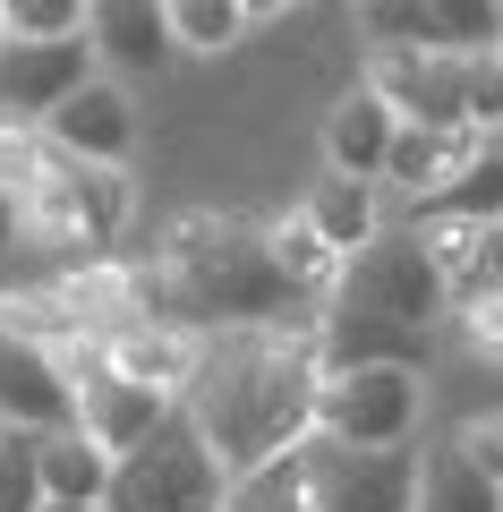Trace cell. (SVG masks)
Listing matches in <instances>:
<instances>
[{
	"mask_svg": "<svg viewBox=\"0 0 503 512\" xmlns=\"http://www.w3.org/2000/svg\"><path fill=\"white\" fill-rule=\"evenodd\" d=\"M299 205L316 214V231L333 239L342 256H359L376 231H393V222H401V214H393V188H384V180H367V171H333V163H324V180L307 188Z\"/></svg>",
	"mask_w": 503,
	"mask_h": 512,
	"instance_id": "16",
	"label": "cell"
},
{
	"mask_svg": "<svg viewBox=\"0 0 503 512\" xmlns=\"http://www.w3.org/2000/svg\"><path fill=\"white\" fill-rule=\"evenodd\" d=\"M43 137H52L60 154H86V163H128V154H137V94H128V77L94 69L86 86L43 120Z\"/></svg>",
	"mask_w": 503,
	"mask_h": 512,
	"instance_id": "11",
	"label": "cell"
},
{
	"mask_svg": "<svg viewBox=\"0 0 503 512\" xmlns=\"http://www.w3.org/2000/svg\"><path fill=\"white\" fill-rule=\"evenodd\" d=\"M103 69L86 35H9L0 43V120H52L86 77Z\"/></svg>",
	"mask_w": 503,
	"mask_h": 512,
	"instance_id": "10",
	"label": "cell"
},
{
	"mask_svg": "<svg viewBox=\"0 0 503 512\" xmlns=\"http://www.w3.org/2000/svg\"><path fill=\"white\" fill-rule=\"evenodd\" d=\"M52 487H43V427H9L0 436V512H43Z\"/></svg>",
	"mask_w": 503,
	"mask_h": 512,
	"instance_id": "24",
	"label": "cell"
},
{
	"mask_svg": "<svg viewBox=\"0 0 503 512\" xmlns=\"http://www.w3.org/2000/svg\"><path fill=\"white\" fill-rule=\"evenodd\" d=\"M222 512H316V478H307V444L273 453L265 470H239Z\"/></svg>",
	"mask_w": 503,
	"mask_h": 512,
	"instance_id": "23",
	"label": "cell"
},
{
	"mask_svg": "<svg viewBox=\"0 0 503 512\" xmlns=\"http://www.w3.org/2000/svg\"><path fill=\"white\" fill-rule=\"evenodd\" d=\"M478 274H495V282H503V214L486 222V265H478Z\"/></svg>",
	"mask_w": 503,
	"mask_h": 512,
	"instance_id": "30",
	"label": "cell"
},
{
	"mask_svg": "<svg viewBox=\"0 0 503 512\" xmlns=\"http://www.w3.org/2000/svg\"><path fill=\"white\" fill-rule=\"evenodd\" d=\"M452 333H461L469 359H503V282L495 274H478V282L452 291Z\"/></svg>",
	"mask_w": 503,
	"mask_h": 512,
	"instance_id": "25",
	"label": "cell"
},
{
	"mask_svg": "<svg viewBox=\"0 0 503 512\" xmlns=\"http://www.w3.org/2000/svg\"><path fill=\"white\" fill-rule=\"evenodd\" d=\"M18 248H26V205H18V188H0V274L18 265Z\"/></svg>",
	"mask_w": 503,
	"mask_h": 512,
	"instance_id": "29",
	"label": "cell"
},
{
	"mask_svg": "<svg viewBox=\"0 0 503 512\" xmlns=\"http://www.w3.org/2000/svg\"><path fill=\"white\" fill-rule=\"evenodd\" d=\"M427 26L444 52H495L503 43V0H427Z\"/></svg>",
	"mask_w": 503,
	"mask_h": 512,
	"instance_id": "26",
	"label": "cell"
},
{
	"mask_svg": "<svg viewBox=\"0 0 503 512\" xmlns=\"http://www.w3.org/2000/svg\"><path fill=\"white\" fill-rule=\"evenodd\" d=\"M103 359L120 367V376L162 384V393L188 402V384H197V367H205V325H188V316H137V325L103 333Z\"/></svg>",
	"mask_w": 503,
	"mask_h": 512,
	"instance_id": "13",
	"label": "cell"
},
{
	"mask_svg": "<svg viewBox=\"0 0 503 512\" xmlns=\"http://www.w3.org/2000/svg\"><path fill=\"white\" fill-rule=\"evenodd\" d=\"M452 444H461L486 478H503V410H469V419L452 427Z\"/></svg>",
	"mask_w": 503,
	"mask_h": 512,
	"instance_id": "28",
	"label": "cell"
},
{
	"mask_svg": "<svg viewBox=\"0 0 503 512\" xmlns=\"http://www.w3.org/2000/svg\"><path fill=\"white\" fill-rule=\"evenodd\" d=\"M86 43L94 60H103L111 77H162L171 60H180V43H171V18H162V0H94L86 9Z\"/></svg>",
	"mask_w": 503,
	"mask_h": 512,
	"instance_id": "14",
	"label": "cell"
},
{
	"mask_svg": "<svg viewBox=\"0 0 503 512\" xmlns=\"http://www.w3.org/2000/svg\"><path fill=\"white\" fill-rule=\"evenodd\" d=\"M0 333H26V342H43V350L94 342L86 316H77V299H69V282H60V265L35 274V282H0Z\"/></svg>",
	"mask_w": 503,
	"mask_h": 512,
	"instance_id": "17",
	"label": "cell"
},
{
	"mask_svg": "<svg viewBox=\"0 0 503 512\" xmlns=\"http://www.w3.org/2000/svg\"><path fill=\"white\" fill-rule=\"evenodd\" d=\"M9 9V35H86L94 0H0Z\"/></svg>",
	"mask_w": 503,
	"mask_h": 512,
	"instance_id": "27",
	"label": "cell"
},
{
	"mask_svg": "<svg viewBox=\"0 0 503 512\" xmlns=\"http://www.w3.org/2000/svg\"><path fill=\"white\" fill-rule=\"evenodd\" d=\"M26 248L52 265H86V256H120L128 214H137V180L128 163H86V154H43L35 188H26Z\"/></svg>",
	"mask_w": 503,
	"mask_h": 512,
	"instance_id": "4",
	"label": "cell"
},
{
	"mask_svg": "<svg viewBox=\"0 0 503 512\" xmlns=\"http://www.w3.org/2000/svg\"><path fill=\"white\" fill-rule=\"evenodd\" d=\"M393 137H401V103H384L367 77L350 94H333V111H324V163H333V171H367V180H384Z\"/></svg>",
	"mask_w": 503,
	"mask_h": 512,
	"instance_id": "15",
	"label": "cell"
},
{
	"mask_svg": "<svg viewBox=\"0 0 503 512\" xmlns=\"http://www.w3.org/2000/svg\"><path fill=\"white\" fill-rule=\"evenodd\" d=\"M0 43H9V9H0Z\"/></svg>",
	"mask_w": 503,
	"mask_h": 512,
	"instance_id": "33",
	"label": "cell"
},
{
	"mask_svg": "<svg viewBox=\"0 0 503 512\" xmlns=\"http://www.w3.org/2000/svg\"><path fill=\"white\" fill-rule=\"evenodd\" d=\"M222 495H231V470L214 461V444L188 419V402L137 453H120V470H111V512H222Z\"/></svg>",
	"mask_w": 503,
	"mask_h": 512,
	"instance_id": "5",
	"label": "cell"
},
{
	"mask_svg": "<svg viewBox=\"0 0 503 512\" xmlns=\"http://www.w3.org/2000/svg\"><path fill=\"white\" fill-rule=\"evenodd\" d=\"M427 419V367L410 359H350L324 376V410L316 427L342 444H418Z\"/></svg>",
	"mask_w": 503,
	"mask_h": 512,
	"instance_id": "6",
	"label": "cell"
},
{
	"mask_svg": "<svg viewBox=\"0 0 503 512\" xmlns=\"http://www.w3.org/2000/svg\"><path fill=\"white\" fill-rule=\"evenodd\" d=\"M0 419L9 427H77V376L60 350L26 342V333H0Z\"/></svg>",
	"mask_w": 503,
	"mask_h": 512,
	"instance_id": "12",
	"label": "cell"
},
{
	"mask_svg": "<svg viewBox=\"0 0 503 512\" xmlns=\"http://www.w3.org/2000/svg\"><path fill=\"white\" fill-rule=\"evenodd\" d=\"M401 222H410L418 248L444 265L452 291H461V282H478V265H486V222H495V214H461V205H410Z\"/></svg>",
	"mask_w": 503,
	"mask_h": 512,
	"instance_id": "20",
	"label": "cell"
},
{
	"mask_svg": "<svg viewBox=\"0 0 503 512\" xmlns=\"http://www.w3.org/2000/svg\"><path fill=\"white\" fill-rule=\"evenodd\" d=\"M265 239H273V265L290 274V291H299V299H316V308H324V299H333V282H342V265H350V256H342L333 239L316 231V214H307V205H290V214H265Z\"/></svg>",
	"mask_w": 503,
	"mask_h": 512,
	"instance_id": "18",
	"label": "cell"
},
{
	"mask_svg": "<svg viewBox=\"0 0 503 512\" xmlns=\"http://www.w3.org/2000/svg\"><path fill=\"white\" fill-rule=\"evenodd\" d=\"M367 86L401 103V120H469L478 94V52H444V43H401V52H367Z\"/></svg>",
	"mask_w": 503,
	"mask_h": 512,
	"instance_id": "9",
	"label": "cell"
},
{
	"mask_svg": "<svg viewBox=\"0 0 503 512\" xmlns=\"http://www.w3.org/2000/svg\"><path fill=\"white\" fill-rule=\"evenodd\" d=\"M60 359H69V376H77V427H86L103 453H137V444L180 410V393L120 376V367L103 359V342H77V350H60Z\"/></svg>",
	"mask_w": 503,
	"mask_h": 512,
	"instance_id": "8",
	"label": "cell"
},
{
	"mask_svg": "<svg viewBox=\"0 0 503 512\" xmlns=\"http://www.w3.org/2000/svg\"><path fill=\"white\" fill-rule=\"evenodd\" d=\"M0 436H9V419H0Z\"/></svg>",
	"mask_w": 503,
	"mask_h": 512,
	"instance_id": "34",
	"label": "cell"
},
{
	"mask_svg": "<svg viewBox=\"0 0 503 512\" xmlns=\"http://www.w3.org/2000/svg\"><path fill=\"white\" fill-rule=\"evenodd\" d=\"M162 18H171V43L180 60H231L248 43V0H162Z\"/></svg>",
	"mask_w": 503,
	"mask_h": 512,
	"instance_id": "21",
	"label": "cell"
},
{
	"mask_svg": "<svg viewBox=\"0 0 503 512\" xmlns=\"http://www.w3.org/2000/svg\"><path fill=\"white\" fill-rule=\"evenodd\" d=\"M418 512H503V478H486L444 436L435 453H418Z\"/></svg>",
	"mask_w": 503,
	"mask_h": 512,
	"instance_id": "19",
	"label": "cell"
},
{
	"mask_svg": "<svg viewBox=\"0 0 503 512\" xmlns=\"http://www.w3.org/2000/svg\"><path fill=\"white\" fill-rule=\"evenodd\" d=\"M111 470H120V453H103L86 427H52V436H43V487H52V495L111 504Z\"/></svg>",
	"mask_w": 503,
	"mask_h": 512,
	"instance_id": "22",
	"label": "cell"
},
{
	"mask_svg": "<svg viewBox=\"0 0 503 512\" xmlns=\"http://www.w3.org/2000/svg\"><path fill=\"white\" fill-rule=\"evenodd\" d=\"M324 308L307 316H256V325H214L205 333V367L188 384V419L205 427L222 470H265L273 453L316 436L324 410Z\"/></svg>",
	"mask_w": 503,
	"mask_h": 512,
	"instance_id": "1",
	"label": "cell"
},
{
	"mask_svg": "<svg viewBox=\"0 0 503 512\" xmlns=\"http://www.w3.org/2000/svg\"><path fill=\"white\" fill-rule=\"evenodd\" d=\"M435 325H452V282L427 248H418L410 222L376 231L359 256L342 265L333 299H324V359L350 367V359H410L427 367Z\"/></svg>",
	"mask_w": 503,
	"mask_h": 512,
	"instance_id": "3",
	"label": "cell"
},
{
	"mask_svg": "<svg viewBox=\"0 0 503 512\" xmlns=\"http://www.w3.org/2000/svg\"><path fill=\"white\" fill-rule=\"evenodd\" d=\"M307 478H316V512H418V453L410 444H342L307 436Z\"/></svg>",
	"mask_w": 503,
	"mask_h": 512,
	"instance_id": "7",
	"label": "cell"
},
{
	"mask_svg": "<svg viewBox=\"0 0 503 512\" xmlns=\"http://www.w3.org/2000/svg\"><path fill=\"white\" fill-rule=\"evenodd\" d=\"M137 274H145L154 316H188V325H205V333L316 308V299L290 291V274L273 265L265 222H248V214H180Z\"/></svg>",
	"mask_w": 503,
	"mask_h": 512,
	"instance_id": "2",
	"label": "cell"
},
{
	"mask_svg": "<svg viewBox=\"0 0 503 512\" xmlns=\"http://www.w3.org/2000/svg\"><path fill=\"white\" fill-rule=\"evenodd\" d=\"M299 0H248V18H290Z\"/></svg>",
	"mask_w": 503,
	"mask_h": 512,
	"instance_id": "32",
	"label": "cell"
},
{
	"mask_svg": "<svg viewBox=\"0 0 503 512\" xmlns=\"http://www.w3.org/2000/svg\"><path fill=\"white\" fill-rule=\"evenodd\" d=\"M43 512H111V504H86V495H52Z\"/></svg>",
	"mask_w": 503,
	"mask_h": 512,
	"instance_id": "31",
	"label": "cell"
}]
</instances>
